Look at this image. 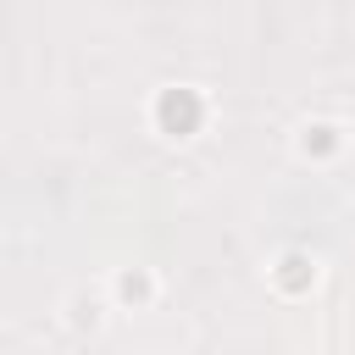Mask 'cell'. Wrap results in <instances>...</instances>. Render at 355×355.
<instances>
[{"label":"cell","instance_id":"obj_1","mask_svg":"<svg viewBox=\"0 0 355 355\" xmlns=\"http://www.w3.org/2000/svg\"><path fill=\"white\" fill-rule=\"evenodd\" d=\"M161 122H166V133H189V128L200 122V100L183 94V89L166 94V100H161Z\"/></svg>","mask_w":355,"mask_h":355}]
</instances>
